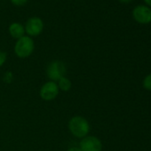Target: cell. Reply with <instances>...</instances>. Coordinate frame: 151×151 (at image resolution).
<instances>
[{
  "mask_svg": "<svg viewBox=\"0 0 151 151\" xmlns=\"http://www.w3.org/2000/svg\"><path fill=\"white\" fill-rule=\"evenodd\" d=\"M68 129L70 132L77 138H85L90 131L88 121L83 116H76L68 122Z\"/></svg>",
  "mask_w": 151,
  "mask_h": 151,
  "instance_id": "cell-1",
  "label": "cell"
},
{
  "mask_svg": "<svg viewBox=\"0 0 151 151\" xmlns=\"http://www.w3.org/2000/svg\"><path fill=\"white\" fill-rule=\"evenodd\" d=\"M35 49V44L32 37L23 36L19 38L14 45V52L19 58H27L32 54Z\"/></svg>",
  "mask_w": 151,
  "mask_h": 151,
  "instance_id": "cell-2",
  "label": "cell"
},
{
  "mask_svg": "<svg viewBox=\"0 0 151 151\" xmlns=\"http://www.w3.org/2000/svg\"><path fill=\"white\" fill-rule=\"evenodd\" d=\"M66 66L64 62L60 60H53L52 61L46 68L47 77L51 79V81L56 82L60 78L65 77L66 74Z\"/></svg>",
  "mask_w": 151,
  "mask_h": 151,
  "instance_id": "cell-3",
  "label": "cell"
},
{
  "mask_svg": "<svg viewBox=\"0 0 151 151\" xmlns=\"http://www.w3.org/2000/svg\"><path fill=\"white\" fill-rule=\"evenodd\" d=\"M44 27H45V24H44L43 20L40 17L33 16L28 19V21L26 22L24 25L25 33L30 37H37L43 32Z\"/></svg>",
  "mask_w": 151,
  "mask_h": 151,
  "instance_id": "cell-4",
  "label": "cell"
},
{
  "mask_svg": "<svg viewBox=\"0 0 151 151\" xmlns=\"http://www.w3.org/2000/svg\"><path fill=\"white\" fill-rule=\"evenodd\" d=\"M132 18L135 22L139 24H148L151 22V8L139 5L133 8L132 10Z\"/></svg>",
  "mask_w": 151,
  "mask_h": 151,
  "instance_id": "cell-5",
  "label": "cell"
},
{
  "mask_svg": "<svg viewBox=\"0 0 151 151\" xmlns=\"http://www.w3.org/2000/svg\"><path fill=\"white\" fill-rule=\"evenodd\" d=\"M81 151H101L102 143L95 136H86L79 143Z\"/></svg>",
  "mask_w": 151,
  "mask_h": 151,
  "instance_id": "cell-6",
  "label": "cell"
},
{
  "mask_svg": "<svg viewBox=\"0 0 151 151\" xmlns=\"http://www.w3.org/2000/svg\"><path fill=\"white\" fill-rule=\"evenodd\" d=\"M59 94L58 85L53 81L45 83L40 89V96L45 101H53Z\"/></svg>",
  "mask_w": 151,
  "mask_h": 151,
  "instance_id": "cell-7",
  "label": "cell"
},
{
  "mask_svg": "<svg viewBox=\"0 0 151 151\" xmlns=\"http://www.w3.org/2000/svg\"><path fill=\"white\" fill-rule=\"evenodd\" d=\"M8 31H9V34L11 35V37L13 38L17 39V40L19 38L22 37L23 36H25L24 25H22L20 22H13V23H11L9 28H8Z\"/></svg>",
  "mask_w": 151,
  "mask_h": 151,
  "instance_id": "cell-8",
  "label": "cell"
},
{
  "mask_svg": "<svg viewBox=\"0 0 151 151\" xmlns=\"http://www.w3.org/2000/svg\"><path fill=\"white\" fill-rule=\"evenodd\" d=\"M71 86H72L71 81H70L68 78H65V77L62 78H60V79L58 81V87H59V89H60V90L63 91V92H68V91H69L70 88H71Z\"/></svg>",
  "mask_w": 151,
  "mask_h": 151,
  "instance_id": "cell-9",
  "label": "cell"
},
{
  "mask_svg": "<svg viewBox=\"0 0 151 151\" xmlns=\"http://www.w3.org/2000/svg\"><path fill=\"white\" fill-rule=\"evenodd\" d=\"M142 86L144 89L147 91H151V74H148L147 77H145L142 82Z\"/></svg>",
  "mask_w": 151,
  "mask_h": 151,
  "instance_id": "cell-10",
  "label": "cell"
},
{
  "mask_svg": "<svg viewBox=\"0 0 151 151\" xmlns=\"http://www.w3.org/2000/svg\"><path fill=\"white\" fill-rule=\"evenodd\" d=\"M29 0H10V2L15 6H23L28 3Z\"/></svg>",
  "mask_w": 151,
  "mask_h": 151,
  "instance_id": "cell-11",
  "label": "cell"
},
{
  "mask_svg": "<svg viewBox=\"0 0 151 151\" xmlns=\"http://www.w3.org/2000/svg\"><path fill=\"white\" fill-rule=\"evenodd\" d=\"M6 58H7L6 52H3V51H0V66H2L6 62Z\"/></svg>",
  "mask_w": 151,
  "mask_h": 151,
  "instance_id": "cell-12",
  "label": "cell"
},
{
  "mask_svg": "<svg viewBox=\"0 0 151 151\" xmlns=\"http://www.w3.org/2000/svg\"><path fill=\"white\" fill-rule=\"evenodd\" d=\"M12 79H13V74L11 72H6V75L4 76V81L10 83L12 81Z\"/></svg>",
  "mask_w": 151,
  "mask_h": 151,
  "instance_id": "cell-13",
  "label": "cell"
},
{
  "mask_svg": "<svg viewBox=\"0 0 151 151\" xmlns=\"http://www.w3.org/2000/svg\"><path fill=\"white\" fill-rule=\"evenodd\" d=\"M67 151H81V149L78 147H69Z\"/></svg>",
  "mask_w": 151,
  "mask_h": 151,
  "instance_id": "cell-14",
  "label": "cell"
},
{
  "mask_svg": "<svg viewBox=\"0 0 151 151\" xmlns=\"http://www.w3.org/2000/svg\"><path fill=\"white\" fill-rule=\"evenodd\" d=\"M143 1L145 2V4L147 5V6L151 7V0H143Z\"/></svg>",
  "mask_w": 151,
  "mask_h": 151,
  "instance_id": "cell-15",
  "label": "cell"
},
{
  "mask_svg": "<svg viewBox=\"0 0 151 151\" xmlns=\"http://www.w3.org/2000/svg\"><path fill=\"white\" fill-rule=\"evenodd\" d=\"M118 1H120L122 3H129V2L132 1V0H118Z\"/></svg>",
  "mask_w": 151,
  "mask_h": 151,
  "instance_id": "cell-16",
  "label": "cell"
}]
</instances>
